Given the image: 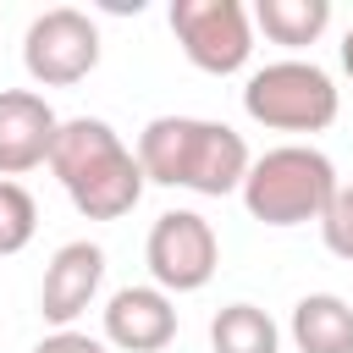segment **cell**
<instances>
[{
  "instance_id": "cell-7",
  "label": "cell",
  "mask_w": 353,
  "mask_h": 353,
  "mask_svg": "<svg viewBox=\"0 0 353 353\" xmlns=\"http://www.w3.org/2000/svg\"><path fill=\"white\" fill-rule=\"evenodd\" d=\"M143 265L160 292H199L221 270V237L199 210H165L143 237Z\"/></svg>"
},
{
  "instance_id": "cell-10",
  "label": "cell",
  "mask_w": 353,
  "mask_h": 353,
  "mask_svg": "<svg viewBox=\"0 0 353 353\" xmlns=\"http://www.w3.org/2000/svg\"><path fill=\"white\" fill-rule=\"evenodd\" d=\"M105 342L116 353H160L176 342V303L171 292L149 287H116L105 303Z\"/></svg>"
},
{
  "instance_id": "cell-9",
  "label": "cell",
  "mask_w": 353,
  "mask_h": 353,
  "mask_svg": "<svg viewBox=\"0 0 353 353\" xmlns=\"http://www.w3.org/2000/svg\"><path fill=\"white\" fill-rule=\"evenodd\" d=\"M99 281H105V248L88 237L61 243L44 265V281H39V314L55 331H66L77 314H88V303L99 298Z\"/></svg>"
},
{
  "instance_id": "cell-8",
  "label": "cell",
  "mask_w": 353,
  "mask_h": 353,
  "mask_svg": "<svg viewBox=\"0 0 353 353\" xmlns=\"http://www.w3.org/2000/svg\"><path fill=\"white\" fill-rule=\"evenodd\" d=\"M66 116H55V105L39 88H0V176H28L39 165H50L55 132Z\"/></svg>"
},
{
  "instance_id": "cell-17",
  "label": "cell",
  "mask_w": 353,
  "mask_h": 353,
  "mask_svg": "<svg viewBox=\"0 0 353 353\" xmlns=\"http://www.w3.org/2000/svg\"><path fill=\"white\" fill-rule=\"evenodd\" d=\"M342 72H347V77H353V28H347V33H342Z\"/></svg>"
},
{
  "instance_id": "cell-12",
  "label": "cell",
  "mask_w": 353,
  "mask_h": 353,
  "mask_svg": "<svg viewBox=\"0 0 353 353\" xmlns=\"http://www.w3.org/2000/svg\"><path fill=\"white\" fill-rule=\"evenodd\" d=\"M325 28H331V0H259L254 6V33H265L270 44H287V50L320 44Z\"/></svg>"
},
{
  "instance_id": "cell-13",
  "label": "cell",
  "mask_w": 353,
  "mask_h": 353,
  "mask_svg": "<svg viewBox=\"0 0 353 353\" xmlns=\"http://www.w3.org/2000/svg\"><path fill=\"white\" fill-rule=\"evenodd\" d=\"M210 353H281V325L259 303H226L210 320Z\"/></svg>"
},
{
  "instance_id": "cell-11",
  "label": "cell",
  "mask_w": 353,
  "mask_h": 353,
  "mask_svg": "<svg viewBox=\"0 0 353 353\" xmlns=\"http://www.w3.org/2000/svg\"><path fill=\"white\" fill-rule=\"evenodd\" d=\"M287 331L298 353H353V303L342 292H309L292 303Z\"/></svg>"
},
{
  "instance_id": "cell-3",
  "label": "cell",
  "mask_w": 353,
  "mask_h": 353,
  "mask_svg": "<svg viewBox=\"0 0 353 353\" xmlns=\"http://www.w3.org/2000/svg\"><path fill=\"white\" fill-rule=\"evenodd\" d=\"M336 165L331 154H320L314 143H276L265 154H254L248 176H243V210L259 226H320L331 193H336Z\"/></svg>"
},
{
  "instance_id": "cell-2",
  "label": "cell",
  "mask_w": 353,
  "mask_h": 353,
  "mask_svg": "<svg viewBox=\"0 0 353 353\" xmlns=\"http://www.w3.org/2000/svg\"><path fill=\"white\" fill-rule=\"evenodd\" d=\"M50 171L83 221H121L138 210V199L149 188L138 149H127L121 132L99 116H66L61 121L55 149H50Z\"/></svg>"
},
{
  "instance_id": "cell-5",
  "label": "cell",
  "mask_w": 353,
  "mask_h": 353,
  "mask_svg": "<svg viewBox=\"0 0 353 353\" xmlns=\"http://www.w3.org/2000/svg\"><path fill=\"white\" fill-rule=\"evenodd\" d=\"M171 33L182 44V55L210 72V77H232L248 66L254 55V11L243 0H171Z\"/></svg>"
},
{
  "instance_id": "cell-6",
  "label": "cell",
  "mask_w": 353,
  "mask_h": 353,
  "mask_svg": "<svg viewBox=\"0 0 353 353\" xmlns=\"http://www.w3.org/2000/svg\"><path fill=\"white\" fill-rule=\"evenodd\" d=\"M99 22L77 6H50L22 33V66L39 88H72L99 66Z\"/></svg>"
},
{
  "instance_id": "cell-1",
  "label": "cell",
  "mask_w": 353,
  "mask_h": 353,
  "mask_svg": "<svg viewBox=\"0 0 353 353\" xmlns=\"http://www.w3.org/2000/svg\"><path fill=\"white\" fill-rule=\"evenodd\" d=\"M132 149L154 188H182L199 199L243 193V176L254 165L243 132L210 116H154Z\"/></svg>"
},
{
  "instance_id": "cell-4",
  "label": "cell",
  "mask_w": 353,
  "mask_h": 353,
  "mask_svg": "<svg viewBox=\"0 0 353 353\" xmlns=\"http://www.w3.org/2000/svg\"><path fill=\"white\" fill-rule=\"evenodd\" d=\"M243 110L248 121L270 132H325L342 110V88L331 83L325 66L287 55V61H265L259 72H248Z\"/></svg>"
},
{
  "instance_id": "cell-16",
  "label": "cell",
  "mask_w": 353,
  "mask_h": 353,
  "mask_svg": "<svg viewBox=\"0 0 353 353\" xmlns=\"http://www.w3.org/2000/svg\"><path fill=\"white\" fill-rule=\"evenodd\" d=\"M33 353H110V342L105 336H88V331H77V325H66V331H50V336H39V347Z\"/></svg>"
},
{
  "instance_id": "cell-14",
  "label": "cell",
  "mask_w": 353,
  "mask_h": 353,
  "mask_svg": "<svg viewBox=\"0 0 353 353\" xmlns=\"http://www.w3.org/2000/svg\"><path fill=\"white\" fill-rule=\"evenodd\" d=\"M33 232H39V204H33V193H28L22 182L0 176V259L22 254V248L33 243Z\"/></svg>"
},
{
  "instance_id": "cell-15",
  "label": "cell",
  "mask_w": 353,
  "mask_h": 353,
  "mask_svg": "<svg viewBox=\"0 0 353 353\" xmlns=\"http://www.w3.org/2000/svg\"><path fill=\"white\" fill-rule=\"evenodd\" d=\"M320 243H325L336 259L353 265V182H342V188L331 193V204H325V215H320Z\"/></svg>"
}]
</instances>
